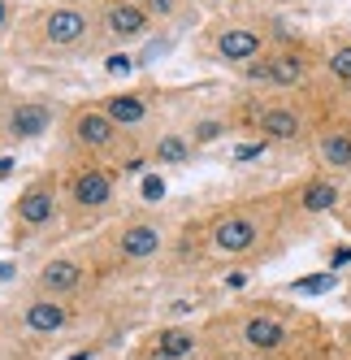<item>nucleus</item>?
Segmentation results:
<instances>
[{
    "label": "nucleus",
    "mask_w": 351,
    "mask_h": 360,
    "mask_svg": "<svg viewBox=\"0 0 351 360\" xmlns=\"http://www.w3.org/2000/svg\"><path fill=\"white\" fill-rule=\"evenodd\" d=\"M109 5H143V0H109Z\"/></svg>",
    "instance_id": "nucleus-30"
},
{
    "label": "nucleus",
    "mask_w": 351,
    "mask_h": 360,
    "mask_svg": "<svg viewBox=\"0 0 351 360\" xmlns=\"http://www.w3.org/2000/svg\"><path fill=\"white\" fill-rule=\"evenodd\" d=\"M191 152H195L191 135H183V131H165V135L152 143V161H157V165H187Z\"/></svg>",
    "instance_id": "nucleus-18"
},
{
    "label": "nucleus",
    "mask_w": 351,
    "mask_h": 360,
    "mask_svg": "<svg viewBox=\"0 0 351 360\" xmlns=\"http://www.w3.org/2000/svg\"><path fill=\"white\" fill-rule=\"evenodd\" d=\"M143 360H178V356H165V352H161V347H152V352H147V356H143Z\"/></svg>",
    "instance_id": "nucleus-28"
},
{
    "label": "nucleus",
    "mask_w": 351,
    "mask_h": 360,
    "mask_svg": "<svg viewBox=\"0 0 351 360\" xmlns=\"http://www.w3.org/2000/svg\"><path fill=\"white\" fill-rule=\"evenodd\" d=\"M321 57L304 44H278L269 48L260 61H252L243 70L247 83H260V87H273V91H295V87H308V79L317 74Z\"/></svg>",
    "instance_id": "nucleus-1"
},
{
    "label": "nucleus",
    "mask_w": 351,
    "mask_h": 360,
    "mask_svg": "<svg viewBox=\"0 0 351 360\" xmlns=\"http://www.w3.org/2000/svg\"><path fill=\"white\" fill-rule=\"evenodd\" d=\"M74 360H87V356H74Z\"/></svg>",
    "instance_id": "nucleus-34"
},
{
    "label": "nucleus",
    "mask_w": 351,
    "mask_h": 360,
    "mask_svg": "<svg viewBox=\"0 0 351 360\" xmlns=\"http://www.w3.org/2000/svg\"><path fill=\"white\" fill-rule=\"evenodd\" d=\"M53 213H57V187L53 183H31L13 204V217L22 226H48Z\"/></svg>",
    "instance_id": "nucleus-13"
},
{
    "label": "nucleus",
    "mask_w": 351,
    "mask_h": 360,
    "mask_svg": "<svg viewBox=\"0 0 351 360\" xmlns=\"http://www.w3.org/2000/svg\"><path fill=\"white\" fill-rule=\"evenodd\" d=\"M225 131H230V122H225V117H199V122L191 126V143H195V148H208V143H217Z\"/></svg>",
    "instance_id": "nucleus-21"
},
{
    "label": "nucleus",
    "mask_w": 351,
    "mask_h": 360,
    "mask_svg": "<svg viewBox=\"0 0 351 360\" xmlns=\"http://www.w3.org/2000/svg\"><path fill=\"white\" fill-rule=\"evenodd\" d=\"M239 339H243V347L252 352V356H273V352H282L286 343H291V326L282 321V317H273V313H252L243 321V330H239Z\"/></svg>",
    "instance_id": "nucleus-6"
},
{
    "label": "nucleus",
    "mask_w": 351,
    "mask_h": 360,
    "mask_svg": "<svg viewBox=\"0 0 351 360\" xmlns=\"http://www.w3.org/2000/svg\"><path fill=\"white\" fill-rule=\"evenodd\" d=\"M9 18H13V5H9V0H0V31L9 27Z\"/></svg>",
    "instance_id": "nucleus-25"
},
{
    "label": "nucleus",
    "mask_w": 351,
    "mask_h": 360,
    "mask_svg": "<svg viewBox=\"0 0 351 360\" xmlns=\"http://www.w3.org/2000/svg\"><path fill=\"white\" fill-rule=\"evenodd\" d=\"M161 226L152 221H131L126 230L117 235V252L126 256V261H147V256H157L161 252Z\"/></svg>",
    "instance_id": "nucleus-14"
},
{
    "label": "nucleus",
    "mask_w": 351,
    "mask_h": 360,
    "mask_svg": "<svg viewBox=\"0 0 351 360\" xmlns=\"http://www.w3.org/2000/svg\"><path fill=\"white\" fill-rule=\"evenodd\" d=\"M347 230H351V209H347Z\"/></svg>",
    "instance_id": "nucleus-32"
},
{
    "label": "nucleus",
    "mask_w": 351,
    "mask_h": 360,
    "mask_svg": "<svg viewBox=\"0 0 351 360\" xmlns=\"http://www.w3.org/2000/svg\"><path fill=\"white\" fill-rule=\"evenodd\" d=\"M79 282H83V265L69 261V256H57V261H48V265L39 269V287H44L48 295H69Z\"/></svg>",
    "instance_id": "nucleus-16"
},
{
    "label": "nucleus",
    "mask_w": 351,
    "mask_h": 360,
    "mask_svg": "<svg viewBox=\"0 0 351 360\" xmlns=\"http://www.w3.org/2000/svg\"><path fill=\"white\" fill-rule=\"evenodd\" d=\"M213 53H217V61H225V65L247 70L252 61H260V57L269 53V35L256 31V27H247V22H230V27H221V31L213 35Z\"/></svg>",
    "instance_id": "nucleus-3"
},
{
    "label": "nucleus",
    "mask_w": 351,
    "mask_h": 360,
    "mask_svg": "<svg viewBox=\"0 0 351 360\" xmlns=\"http://www.w3.org/2000/svg\"><path fill=\"white\" fill-rule=\"evenodd\" d=\"M243 360H260V356H243Z\"/></svg>",
    "instance_id": "nucleus-33"
},
{
    "label": "nucleus",
    "mask_w": 351,
    "mask_h": 360,
    "mask_svg": "<svg viewBox=\"0 0 351 360\" xmlns=\"http://www.w3.org/2000/svg\"><path fill=\"white\" fill-rule=\"evenodd\" d=\"M143 9L152 13V22H165V18L178 13V0H143Z\"/></svg>",
    "instance_id": "nucleus-23"
},
{
    "label": "nucleus",
    "mask_w": 351,
    "mask_h": 360,
    "mask_svg": "<svg viewBox=\"0 0 351 360\" xmlns=\"http://www.w3.org/2000/svg\"><path fill=\"white\" fill-rule=\"evenodd\" d=\"M69 135H74V143L87 148V152H105V148L117 143V126L109 122L105 109L83 105V109H74V117H69Z\"/></svg>",
    "instance_id": "nucleus-7"
},
{
    "label": "nucleus",
    "mask_w": 351,
    "mask_h": 360,
    "mask_svg": "<svg viewBox=\"0 0 351 360\" xmlns=\"http://www.w3.org/2000/svg\"><path fill=\"white\" fill-rule=\"evenodd\" d=\"M69 321V313H65V304H57V300H31L27 304V330L31 334H57L61 326Z\"/></svg>",
    "instance_id": "nucleus-17"
},
{
    "label": "nucleus",
    "mask_w": 351,
    "mask_h": 360,
    "mask_svg": "<svg viewBox=\"0 0 351 360\" xmlns=\"http://www.w3.org/2000/svg\"><path fill=\"white\" fill-rule=\"evenodd\" d=\"M109 70H113V74H117V70L126 74V70H131V57H109Z\"/></svg>",
    "instance_id": "nucleus-26"
},
{
    "label": "nucleus",
    "mask_w": 351,
    "mask_h": 360,
    "mask_svg": "<svg viewBox=\"0 0 351 360\" xmlns=\"http://www.w3.org/2000/svg\"><path fill=\"white\" fill-rule=\"evenodd\" d=\"M312 152L321 165H330L338 174H351V126L347 122H325L312 131Z\"/></svg>",
    "instance_id": "nucleus-9"
},
{
    "label": "nucleus",
    "mask_w": 351,
    "mask_h": 360,
    "mask_svg": "<svg viewBox=\"0 0 351 360\" xmlns=\"http://www.w3.org/2000/svg\"><path fill=\"white\" fill-rule=\"evenodd\" d=\"M48 131H53V109H48L44 100H18V105L9 109V117H5V135L18 139V143L39 139Z\"/></svg>",
    "instance_id": "nucleus-11"
},
{
    "label": "nucleus",
    "mask_w": 351,
    "mask_h": 360,
    "mask_svg": "<svg viewBox=\"0 0 351 360\" xmlns=\"http://www.w3.org/2000/svg\"><path fill=\"white\" fill-rule=\"evenodd\" d=\"M100 109L109 113V122L117 131H126V126H139L147 117V100H143V91H117V96H105Z\"/></svg>",
    "instance_id": "nucleus-15"
},
{
    "label": "nucleus",
    "mask_w": 351,
    "mask_h": 360,
    "mask_svg": "<svg viewBox=\"0 0 351 360\" xmlns=\"http://www.w3.org/2000/svg\"><path fill=\"white\" fill-rule=\"evenodd\" d=\"M157 347L165 352V356H191L195 352V334L187 330V326H165V330H157Z\"/></svg>",
    "instance_id": "nucleus-20"
},
{
    "label": "nucleus",
    "mask_w": 351,
    "mask_h": 360,
    "mask_svg": "<svg viewBox=\"0 0 351 360\" xmlns=\"http://www.w3.org/2000/svg\"><path fill=\"white\" fill-rule=\"evenodd\" d=\"M260 243V221L252 213H225L213 221V248L221 256H243Z\"/></svg>",
    "instance_id": "nucleus-5"
},
{
    "label": "nucleus",
    "mask_w": 351,
    "mask_h": 360,
    "mask_svg": "<svg viewBox=\"0 0 351 360\" xmlns=\"http://www.w3.org/2000/svg\"><path fill=\"white\" fill-rule=\"evenodd\" d=\"M87 31H91V18L79 5H53L39 13V39L48 48H74L87 39Z\"/></svg>",
    "instance_id": "nucleus-4"
},
{
    "label": "nucleus",
    "mask_w": 351,
    "mask_h": 360,
    "mask_svg": "<svg viewBox=\"0 0 351 360\" xmlns=\"http://www.w3.org/2000/svg\"><path fill=\"white\" fill-rule=\"evenodd\" d=\"M69 200L79 204V209H105V204L113 200V174L100 169V165L74 169V178H69Z\"/></svg>",
    "instance_id": "nucleus-12"
},
{
    "label": "nucleus",
    "mask_w": 351,
    "mask_h": 360,
    "mask_svg": "<svg viewBox=\"0 0 351 360\" xmlns=\"http://www.w3.org/2000/svg\"><path fill=\"white\" fill-rule=\"evenodd\" d=\"M143 195H147V200L161 195V183H157V178H147V183H143Z\"/></svg>",
    "instance_id": "nucleus-27"
},
{
    "label": "nucleus",
    "mask_w": 351,
    "mask_h": 360,
    "mask_svg": "<svg viewBox=\"0 0 351 360\" xmlns=\"http://www.w3.org/2000/svg\"><path fill=\"white\" fill-rule=\"evenodd\" d=\"M330 287H334V274H317V278L295 282V291H299V295H317V291H330Z\"/></svg>",
    "instance_id": "nucleus-22"
},
{
    "label": "nucleus",
    "mask_w": 351,
    "mask_h": 360,
    "mask_svg": "<svg viewBox=\"0 0 351 360\" xmlns=\"http://www.w3.org/2000/svg\"><path fill=\"white\" fill-rule=\"evenodd\" d=\"M295 209L304 213V217H321V213H334L338 209V200H343V183L330 174H312L304 178V183L295 187Z\"/></svg>",
    "instance_id": "nucleus-8"
},
{
    "label": "nucleus",
    "mask_w": 351,
    "mask_h": 360,
    "mask_svg": "<svg viewBox=\"0 0 351 360\" xmlns=\"http://www.w3.org/2000/svg\"><path fill=\"white\" fill-rule=\"evenodd\" d=\"M252 131H260L265 143H304L312 135V122L291 100H265L252 109Z\"/></svg>",
    "instance_id": "nucleus-2"
},
{
    "label": "nucleus",
    "mask_w": 351,
    "mask_h": 360,
    "mask_svg": "<svg viewBox=\"0 0 351 360\" xmlns=\"http://www.w3.org/2000/svg\"><path fill=\"white\" fill-rule=\"evenodd\" d=\"M343 339H347V347H351V326H347V334H343Z\"/></svg>",
    "instance_id": "nucleus-31"
},
{
    "label": "nucleus",
    "mask_w": 351,
    "mask_h": 360,
    "mask_svg": "<svg viewBox=\"0 0 351 360\" xmlns=\"http://www.w3.org/2000/svg\"><path fill=\"white\" fill-rule=\"evenodd\" d=\"M265 152H269V143H265V139H256V143L234 148V161H256V157H265Z\"/></svg>",
    "instance_id": "nucleus-24"
},
{
    "label": "nucleus",
    "mask_w": 351,
    "mask_h": 360,
    "mask_svg": "<svg viewBox=\"0 0 351 360\" xmlns=\"http://www.w3.org/2000/svg\"><path fill=\"white\" fill-rule=\"evenodd\" d=\"M9 169H13V157H0V178H5Z\"/></svg>",
    "instance_id": "nucleus-29"
},
{
    "label": "nucleus",
    "mask_w": 351,
    "mask_h": 360,
    "mask_svg": "<svg viewBox=\"0 0 351 360\" xmlns=\"http://www.w3.org/2000/svg\"><path fill=\"white\" fill-rule=\"evenodd\" d=\"M321 70L330 74L334 87H347V91H351V44H334L330 53L321 57Z\"/></svg>",
    "instance_id": "nucleus-19"
},
{
    "label": "nucleus",
    "mask_w": 351,
    "mask_h": 360,
    "mask_svg": "<svg viewBox=\"0 0 351 360\" xmlns=\"http://www.w3.org/2000/svg\"><path fill=\"white\" fill-rule=\"evenodd\" d=\"M100 27H105V35L117 39V44H135V39H143L147 31H152L157 22H152V13H147L143 5H109L105 18H100Z\"/></svg>",
    "instance_id": "nucleus-10"
}]
</instances>
